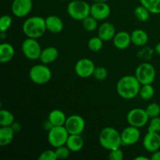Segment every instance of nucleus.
<instances>
[{
  "mask_svg": "<svg viewBox=\"0 0 160 160\" xmlns=\"http://www.w3.org/2000/svg\"><path fill=\"white\" fill-rule=\"evenodd\" d=\"M141 83L135 75H125L117 84V92L123 99H133L138 95Z\"/></svg>",
  "mask_w": 160,
  "mask_h": 160,
  "instance_id": "obj_1",
  "label": "nucleus"
},
{
  "mask_svg": "<svg viewBox=\"0 0 160 160\" xmlns=\"http://www.w3.org/2000/svg\"><path fill=\"white\" fill-rule=\"evenodd\" d=\"M22 31L27 38L38 39L47 31L45 19L38 16L29 17L23 23Z\"/></svg>",
  "mask_w": 160,
  "mask_h": 160,
  "instance_id": "obj_2",
  "label": "nucleus"
},
{
  "mask_svg": "<svg viewBox=\"0 0 160 160\" xmlns=\"http://www.w3.org/2000/svg\"><path fill=\"white\" fill-rule=\"evenodd\" d=\"M98 141L101 146L108 151L117 149L122 145L120 133L112 127H106L100 131Z\"/></svg>",
  "mask_w": 160,
  "mask_h": 160,
  "instance_id": "obj_3",
  "label": "nucleus"
},
{
  "mask_svg": "<svg viewBox=\"0 0 160 160\" xmlns=\"http://www.w3.org/2000/svg\"><path fill=\"white\" fill-rule=\"evenodd\" d=\"M67 10L72 19L78 21L91 15V6L84 0H73L68 4Z\"/></svg>",
  "mask_w": 160,
  "mask_h": 160,
  "instance_id": "obj_4",
  "label": "nucleus"
},
{
  "mask_svg": "<svg viewBox=\"0 0 160 160\" xmlns=\"http://www.w3.org/2000/svg\"><path fill=\"white\" fill-rule=\"evenodd\" d=\"M29 78L36 84H45L52 78V71L45 64H37L33 66L29 71Z\"/></svg>",
  "mask_w": 160,
  "mask_h": 160,
  "instance_id": "obj_5",
  "label": "nucleus"
},
{
  "mask_svg": "<svg viewBox=\"0 0 160 160\" xmlns=\"http://www.w3.org/2000/svg\"><path fill=\"white\" fill-rule=\"evenodd\" d=\"M70 134L65 126H55L48 130V142L51 146L58 148L65 145Z\"/></svg>",
  "mask_w": 160,
  "mask_h": 160,
  "instance_id": "obj_6",
  "label": "nucleus"
},
{
  "mask_svg": "<svg viewBox=\"0 0 160 160\" xmlns=\"http://www.w3.org/2000/svg\"><path fill=\"white\" fill-rule=\"evenodd\" d=\"M134 75L142 85L152 84L156 79V71L152 64L149 62H142L136 68Z\"/></svg>",
  "mask_w": 160,
  "mask_h": 160,
  "instance_id": "obj_7",
  "label": "nucleus"
},
{
  "mask_svg": "<svg viewBox=\"0 0 160 160\" xmlns=\"http://www.w3.org/2000/svg\"><path fill=\"white\" fill-rule=\"evenodd\" d=\"M21 50L23 56L31 60H37L40 58L42 49L37 39L28 38L23 42Z\"/></svg>",
  "mask_w": 160,
  "mask_h": 160,
  "instance_id": "obj_8",
  "label": "nucleus"
},
{
  "mask_svg": "<svg viewBox=\"0 0 160 160\" xmlns=\"http://www.w3.org/2000/svg\"><path fill=\"white\" fill-rule=\"evenodd\" d=\"M149 119L145 109L142 108H134L131 109L127 115V121L128 124L138 128L145 126L149 121Z\"/></svg>",
  "mask_w": 160,
  "mask_h": 160,
  "instance_id": "obj_9",
  "label": "nucleus"
},
{
  "mask_svg": "<svg viewBox=\"0 0 160 160\" xmlns=\"http://www.w3.org/2000/svg\"><path fill=\"white\" fill-rule=\"evenodd\" d=\"M64 126L70 134H81L85 128V121L81 116L73 114L67 117Z\"/></svg>",
  "mask_w": 160,
  "mask_h": 160,
  "instance_id": "obj_10",
  "label": "nucleus"
},
{
  "mask_svg": "<svg viewBox=\"0 0 160 160\" xmlns=\"http://www.w3.org/2000/svg\"><path fill=\"white\" fill-rule=\"evenodd\" d=\"M95 65L93 61L88 58H82L76 62L74 71L78 77L81 78H88L93 76Z\"/></svg>",
  "mask_w": 160,
  "mask_h": 160,
  "instance_id": "obj_11",
  "label": "nucleus"
},
{
  "mask_svg": "<svg viewBox=\"0 0 160 160\" xmlns=\"http://www.w3.org/2000/svg\"><path fill=\"white\" fill-rule=\"evenodd\" d=\"M121 135L122 145L130 146L134 145L139 142L141 138V131L139 128L129 125L124 128L120 133Z\"/></svg>",
  "mask_w": 160,
  "mask_h": 160,
  "instance_id": "obj_12",
  "label": "nucleus"
},
{
  "mask_svg": "<svg viewBox=\"0 0 160 160\" xmlns=\"http://www.w3.org/2000/svg\"><path fill=\"white\" fill-rule=\"evenodd\" d=\"M32 8V0H13L11 6V10L15 17L23 18L31 12Z\"/></svg>",
  "mask_w": 160,
  "mask_h": 160,
  "instance_id": "obj_13",
  "label": "nucleus"
},
{
  "mask_svg": "<svg viewBox=\"0 0 160 160\" xmlns=\"http://www.w3.org/2000/svg\"><path fill=\"white\" fill-rule=\"evenodd\" d=\"M111 14V8L106 2H94L91 6V16L97 20H104Z\"/></svg>",
  "mask_w": 160,
  "mask_h": 160,
  "instance_id": "obj_14",
  "label": "nucleus"
},
{
  "mask_svg": "<svg viewBox=\"0 0 160 160\" xmlns=\"http://www.w3.org/2000/svg\"><path fill=\"white\" fill-rule=\"evenodd\" d=\"M143 146L146 151L152 153L160 148V133L148 131L143 140Z\"/></svg>",
  "mask_w": 160,
  "mask_h": 160,
  "instance_id": "obj_15",
  "label": "nucleus"
},
{
  "mask_svg": "<svg viewBox=\"0 0 160 160\" xmlns=\"http://www.w3.org/2000/svg\"><path fill=\"white\" fill-rule=\"evenodd\" d=\"M113 45L117 49L124 50L127 49L130 46L132 42H131V34L128 31H122L120 32L117 33L114 36L113 39Z\"/></svg>",
  "mask_w": 160,
  "mask_h": 160,
  "instance_id": "obj_16",
  "label": "nucleus"
},
{
  "mask_svg": "<svg viewBox=\"0 0 160 160\" xmlns=\"http://www.w3.org/2000/svg\"><path fill=\"white\" fill-rule=\"evenodd\" d=\"M116 34L115 27L110 22H105L98 28V36L102 39L103 42H109L112 40Z\"/></svg>",
  "mask_w": 160,
  "mask_h": 160,
  "instance_id": "obj_17",
  "label": "nucleus"
},
{
  "mask_svg": "<svg viewBox=\"0 0 160 160\" xmlns=\"http://www.w3.org/2000/svg\"><path fill=\"white\" fill-rule=\"evenodd\" d=\"M45 25L47 31L53 34L60 33L63 29V22L62 19L56 15L48 16L45 18Z\"/></svg>",
  "mask_w": 160,
  "mask_h": 160,
  "instance_id": "obj_18",
  "label": "nucleus"
},
{
  "mask_svg": "<svg viewBox=\"0 0 160 160\" xmlns=\"http://www.w3.org/2000/svg\"><path fill=\"white\" fill-rule=\"evenodd\" d=\"M58 56L59 51L57 48L54 46H48L42 49L39 59L42 63L47 65L55 62L58 59Z\"/></svg>",
  "mask_w": 160,
  "mask_h": 160,
  "instance_id": "obj_19",
  "label": "nucleus"
},
{
  "mask_svg": "<svg viewBox=\"0 0 160 160\" xmlns=\"http://www.w3.org/2000/svg\"><path fill=\"white\" fill-rule=\"evenodd\" d=\"M67 116L60 109H53L49 112L48 121L52 127L64 126L67 121Z\"/></svg>",
  "mask_w": 160,
  "mask_h": 160,
  "instance_id": "obj_20",
  "label": "nucleus"
},
{
  "mask_svg": "<svg viewBox=\"0 0 160 160\" xmlns=\"http://www.w3.org/2000/svg\"><path fill=\"white\" fill-rule=\"evenodd\" d=\"M15 55V49L11 44L3 42L0 45V62L6 63L12 59Z\"/></svg>",
  "mask_w": 160,
  "mask_h": 160,
  "instance_id": "obj_21",
  "label": "nucleus"
},
{
  "mask_svg": "<svg viewBox=\"0 0 160 160\" xmlns=\"http://www.w3.org/2000/svg\"><path fill=\"white\" fill-rule=\"evenodd\" d=\"M66 145L73 152L81 151L84 147V139L81 134H70Z\"/></svg>",
  "mask_w": 160,
  "mask_h": 160,
  "instance_id": "obj_22",
  "label": "nucleus"
},
{
  "mask_svg": "<svg viewBox=\"0 0 160 160\" xmlns=\"http://www.w3.org/2000/svg\"><path fill=\"white\" fill-rule=\"evenodd\" d=\"M131 42L136 46H144L148 42V35L142 29H136L131 34Z\"/></svg>",
  "mask_w": 160,
  "mask_h": 160,
  "instance_id": "obj_23",
  "label": "nucleus"
},
{
  "mask_svg": "<svg viewBox=\"0 0 160 160\" xmlns=\"http://www.w3.org/2000/svg\"><path fill=\"white\" fill-rule=\"evenodd\" d=\"M14 131L12 127H1L0 128V145L6 146L12 142Z\"/></svg>",
  "mask_w": 160,
  "mask_h": 160,
  "instance_id": "obj_24",
  "label": "nucleus"
},
{
  "mask_svg": "<svg viewBox=\"0 0 160 160\" xmlns=\"http://www.w3.org/2000/svg\"><path fill=\"white\" fill-rule=\"evenodd\" d=\"M14 115L7 109H2L0 111V126L11 127L14 123Z\"/></svg>",
  "mask_w": 160,
  "mask_h": 160,
  "instance_id": "obj_25",
  "label": "nucleus"
},
{
  "mask_svg": "<svg viewBox=\"0 0 160 160\" xmlns=\"http://www.w3.org/2000/svg\"><path fill=\"white\" fill-rule=\"evenodd\" d=\"M140 3L152 14H160V0H140Z\"/></svg>",
  "mask_w": 160,
  "mask_h": 160,
  "instance_id": "obj_26",
  "label": "nucleus"
},
{
  "mask_svg": "<svg viewBox=\"0 0 160 160\" xmlns=\"http://www.w3.org/2000/svg\"><path fill=\"white\" fill-rule=\"evenodd\" d=\"M139 96L144 100H150L155 95V89L152 84H142L139 91Z\"/></svg>",
  "mask_w": 160,
  "mask_h": 160,
  "instance_id": "obj_27",
  "label": "nucleus"
},
{
  "mask_svg": "<svg viewBox=\"0 0 160 160\" xmlns=\"http://www.w3.org/2000/svg\"><path fill=\"white\" fill-rule=\"evenodd\" d=\"M151 12L148 11L147 8L141 5V6H137L134 9V16L138 20L142 22H145L149 19Z\"/></svg>",
  "mask_w": 160,
  "mask_h": 160,
  "instance_id": "obj_28",
  "label": "nucleus"
},
{
  "mask_svg": "<svg viewBox=\"0 0 160 160\" xmlns=\"http://www.w3.org/2000/svg\"><path fill=\"white\" fill-rule=\"evenodd\" d=\"M88 47L91 51L94 52H99L103 47L102 39L100 38L98 36L91 38L88 42Z\"/></svg>",
  "mask_w": 160,
  "mask_h": 160,
  "instance_id": "obj_29",
  "label": "nucleus"
},
{
  "mask_svg": "<svg viewBox=\"0 0 160 160\" xmlns=\"http://www.w3.org/2000/svg\"><path fill=\"white\" fill-rule=\"evenodd\" d=\"M82 26L85 31L92 32L98 28V20L90 15L82 20Z\"/></svg>",
  "mask_w": 160,
  "mask_h": 160,
  "instance_id": "obj_30",
  "label": "nucleus"
},
{
  "mask_svg": "<svg viewBox=\"0 0 160 160\" xmlns=\"http://www.w3.org/2000/svg\"><path fill=\"white\" fill-rule=\"evenodd\" d=\"M147 114L149 118H154V117H159L160 115V105L158 103L152 102L148 105L145 109Z\"/></svg>",
  "mask_w": 160,
  "mask_h": 160,
  "instance_id": "obj_31",
  "label": "nucleus"
},
{
  "mask_svg": "<svg viewBox=\"0 0 160 160\" xmlns=\"http://www.w3.org/2000/svg\"><path fill=\"white\" fill-rule=\"evenodd\" d=\"M93 77L98 81H105L108 77V70L104 67H95Z\"/></svg>",
  "mask_w": 160,
  "mask_h": 160,
  "instance_id": "obj_32",
  "label": "nucleus"
},
{
  "mask_svg": "<svg viewBox=\"0 0 160 160\" xmlns=\"http://www.w3.org/2000/svg\"><path fill=\"white\" fill-rule=\"evenodd\" d=\"M12 23V18L9 15H3L0 19V31L6 32L10 28Z\"/></svg>",
  "mask_w": 160,
  "mask_h": 160,
  "instance_id": "obj_33",
  "label": "nucleus"
},
{
  "mask_svg": "<svg viewBox=\"0 0 160 160\" xmlns=\"http://www.w3.org/2000/svg\"><path fill=\"white\" fill-rule=\"evenodd\" d=\"M56 154L57 159H66L70 156L71 151L67 145H62L58 148H56Z\"/></svg>",
  "mask_w": 160,
  "mask_h": 160,
  "instance_id": "obj_34",
  "label": "nucleus"
},
{
  "mask_svg": "<svg viewBox=\"0 0 160 160\" xmlns=\"http://www.w3.org/2000/svg\"><path fill=\"white\" fill-rule=\"evenodd\" d=\"M39 160H56L57 156H56V151L55 150H45L42 152L38 157Z\"/></svg>",
  "mask_w": 160,
  "mask_h": 160,
  "instance_id": "obj_35",
  "label": "nucleus"
},
{
  "mask_svg": "<svg viewBox=\"0 0 160 160\" xmlns=\"http://www.w3.org/2000/svg\"><path fill=\"white\" fill-rule=\"evenodd\" d=\"M148 131L160 133V117H156L154 118H151L148 128Z\"/></svg>",
  "mask_w": 160,
  "mask_h": 160,
  "instance_id": "obj_36",
  "label": "nucleus"
},
{
  "mask_svg": "<svg viewBox=\"0 0 160 160\" xmlns=\"http://www.w3.org/2000/svg\"><path fill=\"white\" fill-rule=\"evenodd\" d=\"M123 158H124V155L120 148L109 151V159L110 160H123Z\"/></svg>",
  "mask_w": 160,
  "mask_h": 160,
  "instance_id": "obj_37",
  "label": "nucleus"
},
{
  "mask_svg": "<svg viewBox=\"0 0 160 160\" xmlns=\"http://www.w3.org/2000/svg\"><path fill=\"white\" fill-rule=\"evenodd\" d=\"M152 160H160V150H157L156 152H153L151 156Z\"/></svg>",
  "mask_w": 160,
  "mask_h": 160,
  "instance_id": "obj_38",
  "label": "nucleus"
},
{
  "mask_svg": "<svg viewBox=\"0 0 160 160\" xmlns=\"http://www.w3.org/2000/svg\"><path fill=\"white\" fill-rule=\"evenodd\" d=\"M11 127H12V129H13L14 132H17V131H20V124H17V123H13V124H12Z\"/></svg>",
  "mask_w": 160,
  "mask_h": 160,
  "instance_id": "obj_39",
  "label": "nucleus"
},
{
  "mask_svg": "<svg viewBox=\"0 0 160 160\" xmlns=\"http://www.w3.org/2000/svg\"><path fill=\"white\" fill-rule=\"evenodd\" d=\"M155 51H156V52L157 53L158 55L160 56V42H159V43L156 45V47H155Z\"/></svg>",
  "mask_w": 160,
  "mask_h": 160,
  "instance_id": "obj_40",
  "label": "nucleus"
},
{
  "mask_svg": "<svg viewBox=\"0 0 160 160\" xmlns=\"http://www.w3.org/2000/svg\"><path fill=\"white\" fill-rule=\"evenodd\" d=\"M149 159L147 157H145V156H137V157H135V159L134 160H148Z\"/></svg>",
  "mask_w": 160,
  "mask_h": 160,
  "instance_id": "obj_41",
  "label": "nucleus"
},
{
  "mask_svg": "<svg viewBox=\"0 0 160 160\" xmlns=\"http://www.w3.org/2000/svg\"><path fill=\"white\" fill-rule=\"evenodd\" d=\"M95 2H106L108 0H93Z\"/></svg>",
  "mask_w": 160,
  "mask_h": 160,
  "instance_id": "obj_42",
  "label": "nucleus"
},
{
  "mask_svg": "<svg viewBox=\"0 0 160 160\" xmlns=\"http://www.w3.org/2000/svg\"><path fill=\"white\" fill-rule=\"evenodd\" d=\"M61 1H69V0H61Z\"/></svg>",
  "mask_w": 160,
  "mask_h": 160,
  "instance_id": "obj_43",
  "label": "nucleus"
},
{
  "mask_svg": "<svg viewBox=\"0 0 160 160\" xmlns=\"http://www.w3.org/2000/svg\"><path fill=\"white\" fill-rule=\"evenodd\" d=\"M32 1H38V0H32Z\"/></svg>",
  "mask_w": 160,
  "mask_h": 160,
  "instance_id": "obj_44",
  "label": "nucleus"
}]
</instances>
